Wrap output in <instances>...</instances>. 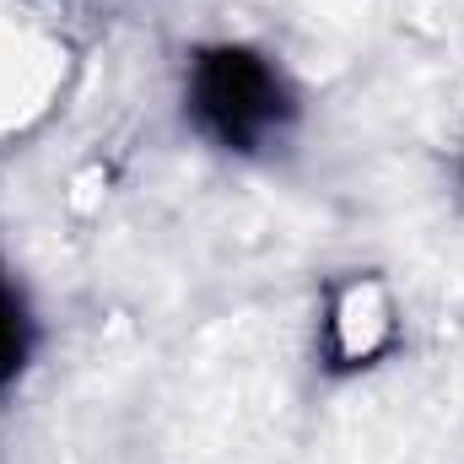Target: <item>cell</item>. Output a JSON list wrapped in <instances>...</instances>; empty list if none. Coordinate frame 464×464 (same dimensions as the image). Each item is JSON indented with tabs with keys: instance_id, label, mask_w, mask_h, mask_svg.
<instances>
[{
	"instance_id": "7a4b0ae2",
	"label": "cell",
	"mask_w": 464,
	"mask_h": 464,
	"mask_svg": "<svg viewBox=\"0 0 464 464\" xmlns=\"http://www.w3.org/2000/svg\"><path fill=\"white\" fill-rule=\"evenodd\" d=\"M22 356H27V330H22V308H16V297H11V286L0 281V383L22 367Z\"/></svg>"
},
{
	"instance_id": "6da1fadb",
	"label": "cell",
	"mask_w": 464,
	"mask_h": 464,
	"mask_svg": "<svg viewBox=\"0 0 464 464\" xmlns=\"http://www.w3.org/2000/svg\"><path fill=\"white\" fill-rule=\"evenodd\" d=\"M189 114L217 146L254 151L265 146V135L281 130V119L292 114V98L265 54L222 44L195 54L189 65Z\"/></svg>"
}]
</instances>
